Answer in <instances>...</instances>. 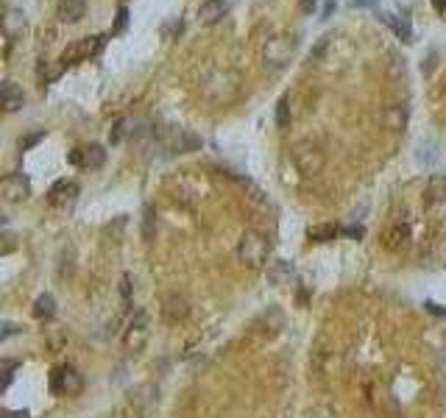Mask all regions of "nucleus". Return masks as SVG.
Returning a JSON list of instances; mask_svg holds the SVG:
<instances>
[{"mask_svg":"<svg viewBox=\"0 0 446 418\" xmlns=\"http://www.w3.org/2000/svg\"><path fill=\"white\" fill-rule=\"evenodd\" d=\"M268 251H271V243L260 232H246L238 243V260L249 268H263L268 260Z\"/></svg>","mask_w":446,"mask_h":418,"instance_id":"1","label":"nucleus"},{"mask_svg":"<svg viewBox=\"0 0 446 418\" xmlns=\"http://www.w3.org/2000/svg\"><path fill=\"white\" fill-rule=\"evenodd\" d=\"M290 276H293V262H288V260H276L268 268V279L274 285H285V282H290Z\"/></svg>","mask_w":446,"mask_h":418,"instance_id":"21","label":"nucleus"},{"mask_svg":"<svg viewBox=\"0 0 446 418\" xmlns=\"http://www.w3.org/2000/svg\"><path fill=\"white\" fill-rule=\"evenodd\" d=\"M332 12H335V0H329V3L324 6V20H327V17L332 15Z\"/></svg>","mask_w":446,"mask_h":418,"instance_id":"37","label":"nucleus"},{"mask_svg":"<svg viewBox=\"0 0 446 418\" xmlns=\"http://www.w3.org/2000/svg\"><path fill=\"white\" fill-rule=\"evenodd\" d=\"M187 312H190V307H187V301H184L181 296L170 293V296H165V299H162V315H165V321L179 324V321H184V318H187Z\"/></svg>","mask_w":446,"mask_h":418,"instance_id":"12","label":"nucleus"},{"mask_svg":"<svg viewBox=\"0 0 446 418\" xmlns=\"http://www.w3.org/2000/svg\"><path fill=\"white\" fill-rule=\"evenodd\" d=\"M382 126L390 128V131H404V126H407V106H402V103L385 106V112H382Z\"/></svg>","mask_w":446,"mask_h":418,"instance_id":"15","label":"nucleus"},{"mask_svg":"<svg viewBox=\"0 0 446 418\" xmlns=\"http://www.w3.org/2000/svg\"><path fill=\"white\" fill-rule=\"evenodd\" d=\"M142 237L151 240L154 237V209H145V226H142Z\"/></svg>","mask_w":446,"mask_h":418,"instance_id":"26","label":"nucleus"},{"mask_svg":"<svg viewBox=\"0 0 446 418\" xmlns=\"http://www.w3.org/2000/svg\"><path fill=\"white\" fill-rule=\"evenodd\" d=\"M56 315V299L51 293H42L37 301H34V318L40 321H51Z\"/></svg>","mask_w":446,"mask_h":418,"instance_id":"20","label":"nucleus"},{"mask_svg":"<svg viewBox=\"0 0 446 418\" xmlns=\"http://www.w3.org/2000/svg\"><path fill=\"white\" fill-rule=\"evenodd\" d=\"M446 201V173H435L427 181V192H424V203L427 206H438Z\"/></svg>","mask_w":446,"mask_h":418,"instance_id":"13","label":"nucleus"},{"mask_svg":"<svg viewBox=\"0 0 446 418\" xmlns=\"http://www.w3.org/2000/svg\"><path fill=\"white\" fill-rule=\"evenodd\" d=\"M15 332H17V326H15V324H9V321H6V324H3V340H6V337H12V335H15Z\"/></svg>","mask_w":446,"mask_h":418,"instance_id":"35","label":"nucleus"},{"mask_svg":"<svg viewBox=\"0 0 446 418\" xmlns=\"http://www.w3.org/2000/svg\"><path fill=\"white\" fill-rule=\"evenodd\" d=\"M226 9H229V0H206V3L201 6V23L204 26H212V23H217L223 15H226Z\"/></svg>","mask_w":446,"mask_h":418,"instance_id":"16","label":"nucleus"},{"mask_svg":"<svg viewBox=\"0 0 446 418\" xmlns=\"http://www.w3.org/2000/svg\"><path fill=\"white\" fill-rule=\"evenodd\" d=\"M84 12H87V3H84V0H59V9H56L59 20L67 23V26L79 23V20L84 17Z\"/></svg>","mask_w":446,"mask_h":418,"instance_id":"14","label":"nucleus"},{"mask_svg":"<svg viewBox=\"0 0 446 418\" xmlns=\"http://www.w3.org/2000/svg\"><path fill=\"white\" fill-rule=\"evenodd\" d=\"M159 142H162L170 153H192V151H198V148L204 145L198 134H192V131H187V128H173V126L159 134Z\"/></svg>","mask_w":446,"mask_h":418,"instance_id":"2","label":"nucleus"},{"mask_svg":"<svg viewBox=\"0 0 446 418\" xmlns=\"http://www.w3.org/2000/svg\"><path fill=\"white\" fill-rule=\"evenodd\" d=\"M352 9H374L377 6V0H349Z\"/></svg>","mask_w":446,"mask_h":418,"instance_id":"31","label":"nucleus"},{"mask_svg":"<svg viewBox=\"0 0 446 418\" xmlns=\"http://www.w3.org/2000/svg\"><path fill=\"white\" fill-rule=\"evenodd\" d=\"M288 123H290V109H288V98H282V101L276 103V126H279V128H288Z\"/></svg>","mask_w":446,"mask_h":418,"instance_id":"24","label":"nucleus"},{"mask_svg":"<svg viewBox=\"0 0 446 418\" xmlns=\"http://www.w3.org/2000/svg\"><path fill=\"white\" fill-rule=\"evenodd\" d=\"M0 195H3V201H9V203L26 201V198L31 195V181H28V176H23V173L6 176L3 184H0Z\"/></svg>","mask_w":446,"mask_h":418,"instance_id":"8","label":"nucleus"},{"mask_svg":"<svg viewBox=\"0 0 446 418\" xmlns=\"http://www.w3.org/2000/svg\"><path fill=\"white\" fill-rule=\"evenodd\" d=\"M17 368V362L15 360H6L3 362V387H9V382H12V371Z\"/></svg>","mask_w":446,"mask_h":418,"instance_id":"29","label":"nucleus"},{"mask_svg":"<svg viewBox=\"0 0 446 418\" xmlns=\"http://www.w3.org/2000/svg\"><path fill=\"white\" fill-rule=\"evenodd\" d=\"M343 235H346V237H354V240H363V237H365V229H363V226H346Z\"/></svg>","mask_w":446,"mask_h":418,"instance_id":"30","label":"nucleus"},{"mask_svg":"<svg viewBox=\"0 0 446 418\" xmlns=\"http://www.w3.org/2000/svg\"><path fill=\"white\" fill-rule=\"evenodd\" d=\"M307 237H310L313 243H332V240L338 237V226H332V224L310 226V229H307Z\"/></svg>","mask_w":446,"mask_h":418,"instance_id":"22","label":"nucleus"},{"mask_svg":"<svg viewBox=\"0 0 446 418\" xmlns=\"http://www.w3.org/2000/svg\"><path fill=\"white\" fill-rule=\"evenodd\" d=\"M304 418H338V410L329 404H313Z\"/></svg>","mask_w":446,"mask_h":418,"instance_id":"23","label":"nucleus"},{"mask_svg":"<svg viewBox=\"0 0 446 418\" xmlns=\"http://www.w3.org/2000/svg\"><path fill=\"white\" fill-rule=\"evenodd\" d=\"M126 23H129V12H126V6H120V12H117V26H115L112 34H120V31L126 28Z\"/></svg>","mask_w":446,"mask_h":418,"instance_id":"28","label":"nucleus"},{"mask_svg":"<svg viewBox=\"0 0 446 418\" xmlns=\"http://www.w3.org/2000/svg\"><path fill=\"white\" fill-rule=\"evenodd\" d=\"M51 390L59 396H79L84 390V376L73 365H62L51 376Z\"/></svg>","mask_w":446,"mask_h":418,"instance_id":"5","label":"nucleus"},{"mask_svg":"<svg viewBox=\"0 0 446 418\" xmlns=\"http://www.w3.org/2000/svg\"><path fill=\"white\" fill-rule=\"evenodd\" d=\"M315 3H318V0H302V12H304V15H313Z\"/></svg>","mask_w":446,"mask_h":418,"instance_id":"34","label":"nucleus"},{"mask_svg":"<svg viewBox=\"0 0 446 418\" xmlns=\"http://www.w3.org/2000/svg\"><path fill=\"white\" fill-rule=\"evenodd\" d=\"M40 140H45V131H37V134H31V137L20 140V151H28V148H34Z\"/></svg>","mask_w":446,"mask_h":418,"instance_id":"27","label":"nucleus"},{"mask_svg":"<svg viewBox=\"0 0 446 418\" xmlns=\"http://www.w3.org/2000/svg\"><path fill=\"white\" fill-rule=\"evenodd\" d=\"M432 6H435L440 15H446V0H432Z\"/></svg>","mask_w":446,"mask_h":418,"instance_id":"36","label":"nucleus"},{"mask_svg":"<svg viewBox=\"0 0 446 418\" xmlns=\"http://www.w3.org/2000/svg\"><path fill=\"white\" fill-rule=\"evenodd\" d=\"M126 126H129V120H126V117H120V120L115 123V128H112V134H109V142H112V145L123 142V137H126V131H129Z\"/></svg>","mask_w":446,"mask_h":418,"instance_id":"25","label":"nucleus"},{"mask_svg":"<svg viewBox=\"0 0 446 418\" xmlns=\"http://www.w3.org/2000/svg\"><path fill=\"white\" fill-rule=\"evenodd\" d=\"M148 337H151L148 315L140 310V312L131 318V324H129V329H126V335H123V349H126L129 354H140V351L145 349Z\"/></svg>","mask_w":446,"mask_h":418,"instance_id":"4","label":"nucleus"},{"mask_svg":"<svg viewBox=\"0 0 446 418\" xmlns=\"http://www.w3.org/2000/svg\"><path fill=\"white\" fill-rule=\"evenodd\" d=\"M0 98H3V112L6 115H15V112H20L26 106V95H23V90L15 81H3V84H0Z\"/></svg>","mask_w":446,"mask_h":418,"instance_id":"11","label":"nucleus"},{"mask_svg":"<svg viewBox=\"0 0 446 418\" xmlns=\"http://www.w3.org/2000/svg\"><path fill=\"white\" fill-rule=\"evenodd\" d=\"M410 246V229L407 226H393V229H388V235H385V249L388 251H404Z\"/></svg>","mask_w":446,"mask_h":418,"instance_id":"17","label":"nucleus"},{"mask_svg":"<svg viewBox=\"0 0 446 418\" xmlns=\"http://www.w3.org/2000/svg\"><path fill=\"white\" fill-rule=\"evenodd\" d=\"M293 162H296V167H299L302 176H318V173L324 170V165H327V156H324V151H321L318 145L302 142V145H296V151H293Z\"/></svg>","mask_w":446,"mask_h":418,"instance_id":"3","label":"nucleus"},{"mask_svg":"<svg viewBox=\"0 0 446 418\" xmlns=\"http://www.w3.org/2000/svg\"><path fill=\"white\" fill-rule=\"evenodd\" d=\"M76 195H79V181H73V178H59V181L48 190V203H51V206H67V203L76 201Z\"/></svg>","mask_w":446,"mask_h":418,"instance_id":"10","label":"nucleus"},{"mask_svg":"<svg viewBox=\"0 0 446 418\" xmlns=\"http://www.w3.org/2000/svg\"><path fill=\"white\" fill-rule=\"evenodd\" d=\"M382 20L402 37V42H413V28H410V17L402 15V17H393V15H382Z\"/></svg>","mask_w":446,"mask_h":418,"instance_id":"19","label":"nucleus"},{"mask_svg":"<svg viewBox=\"0 0 446 418\" xmlns=\"http://www.w3.org/2000/svg\"><path fill=\"white\" fill-rule=\"evenodd\" d=\"M120 293H123V299H126V301L131 299V279H129V276H123V279H120Z\"/></svg>","mask_w":446,"mask_h":418,"instance_id":"32","label":"nucleus"},{"mask_svg":"<svg viewBox=\"0 0 446 418\" xmlns=\"http://www.w3.org/2000/svg\"><path fill=\"white\" fill-rule=\"evenodd\" d=\"M26 15L20 12V9H9L6 12V17H3V28H6V34L9 37H17V34H23L26 31Z\"/></svg>","mask_w":446,"mask_h":418,"instance_id":"18","label":"nucleus"},{"mask_svg":"<svg viewBox=\"0 0 446 418\" xmlns=\"http://www.w3.org/2000/svg\"><path fill=\"white\" fill-rule=\"evenodd\" d=\"M424 307H427V310H429V312H432V315H446V310H443V307H438V304H435V301H427V304H424Z\"/></svg>","mask_w":446,"mask_h":418,"instance_id":"33","label":"nucleus"},{"mask_svg":"<svg viewBox=\"0 0 446 418\" xmlns=\"http://www.w3.org/2000/svg\"><path fill=\"white\" fill-rule=\"evenodd\" d=\"M3 418H28V412H26V410H23V412H6Z\"/></svg>","mask_w":446,"mask_h":418,"instance_id":"38","label":"nucleus"},{"mask_svg":"<svg viewBox=\"0 0 446 418\" xmlns=\"http://www.w3.org/2000/svg\"><path fill=\"white\" fill-rule=\"evenodd\" d=\"M265 65H271V67H285L288 62H290V56H293V42L290 40H285V37H276V40H271L268 45H265Z\"/></svg>","mask_w":446,"mask_h":418,"instance_id":"9","label":"nucleus"},{"mask_svg":"<svg viewBox=\"0 0 446 418\" xmlns=\"http://www.w3.org/2000/svg\"><path fill=\"white\" fill-rule=\"evenodd\" d=\"M70 165L76 167H84V170H101L106 165V151L104 145H84V148H76L70 153Z\"/></svg>","mask_w":446,"mask_h":418,"instance_id":"7","label":"nucleus"},{"mask_svg":"<svg viewBox=\"0 0 446 418\" xmlns=\"http://www.w3.org/2000/svg\"><path fill=\"white\" fill-rule=\"evenodd\" d=\"M101 48H104V37H84V40H76L73 45H67V48H65V53H62V65L67 67V65L87 62V59H92Z\"/></svg>","mask_w":446,"mask_h":418,"instance_id":"6","label":"nucleus"}]
</instances>
